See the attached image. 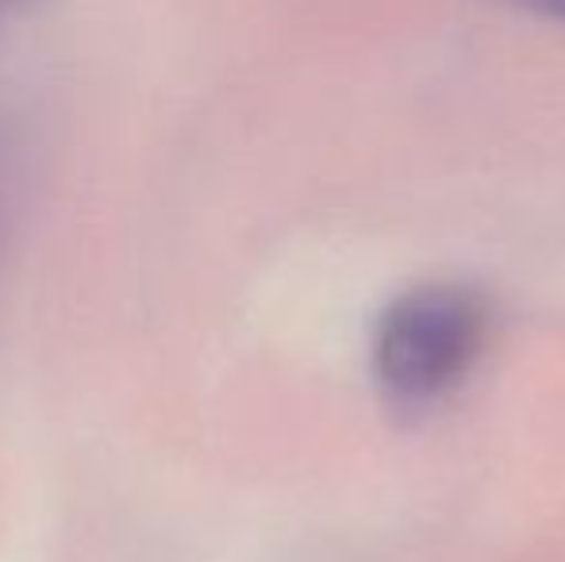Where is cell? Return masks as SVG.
Masks as SVG:
<instances>
[{"label": "cell", "mask_w": 565, "mask_h": 562, "mask_svg": "<svg viewBox=\"0 0 565 562\" xmlns=\"http://www.w3.org/2000/svg\"><path fill=\"white\" fill-rule=\"evenodd\" d=\"M489 312L466 289L427 285L385 312L373 339V378L401 413H427L481 359Z\"/></svg>", "instance_id": "6da1fadb"}, {"label": "cell", "mask_w": 565, "mask_h": 562, "mask_svg": "<svg viewBox=\"0 0 565 562\" xmlns=\"http://www.w3.org/2000/svg\"><path fill=\"white\" fill-rule=\"evenodd\" d=\"M515 4L531 8L535 15H543V20H554L565 28V0H515Z\"/></svg>", "instance_id": "7a4b0ae2"}]
</instances>
